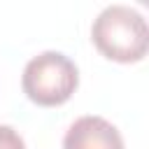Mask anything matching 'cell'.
Instances as JSON below:
<instances>
[{"mask_svg":"<svg viewBox=\"0 0 149 149\" xmlns=\"http://www.w3.org/2000/svg\"><path fill=\"white\" fill-rule=\"evenodd\" d=\"M0 149H26V142L19 135V130L0 123Z\"/></svg>","mask_w":149,"mask_h":149,"instance_id":"cell-4","label":"cell"},{"mask_svg":"<svg viewBox=\"0 0 149 149\" xmlns=\"http://www.w3.org/2000/svg\"><path fill=\"white\" fill-rule=\"evenodd\" d=\"M63 149H123V137L107 119L86 114L70 123L63 137Z\"/></svg>","mask_w":149,"mask_h":149,"instance_id":"cell-3","label":"cell"},{"mask_svg":"<svg viewBox=\"0 0 149 149\" xmlns=\"http://www.w3.org/2000/svg\"><path fill=\"white\" fill-rule=\"evenodd\" d=\"M91 40L102 56L116 63H137L149 47L144 16L130 5H107L91 26Z\"/></svg>","mask_w":149,"mask_h":149,"instance_id":"cell-1","label":"cell"},{"mask_svg":"<svg viewBox=\"0 0 149 149\" xmlns=\"http://www.w3.org/2000/svg\"><path fill=\"white\" fill-rule=\"evenodd\" d=\"M79 84L77 65L61 51H42L33 56L21 77L23 93L40 107H56L70 100Z\"/></svg>","mask_w":149,"mask_h":149,"instance_id":"cell-2","label":"cell"}]
</instances>
